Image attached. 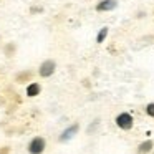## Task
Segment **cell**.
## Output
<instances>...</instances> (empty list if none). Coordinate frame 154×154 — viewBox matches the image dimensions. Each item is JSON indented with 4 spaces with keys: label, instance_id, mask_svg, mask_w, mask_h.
Returning <instances> with one entry per match:
<instances>
[{
    "label": "cell",
    "instance_id": "obj_7",
    "mask_svg": "<svg viewBox=\"0 0 154 154\" xmlns=\"http://www.w3.org/2000/svg\"><path fill=\"white\" fill-rule=\"evenodd\" d=\"M151 147H152V143H151V141H144L137 151H139V154H144V152H147V151H151Z\"/></svg>",
    "mask_w": 154,
    "mask_h": 154
},
{
    "label": "cell",
    "instance_id": "obj_8",
    "mask_svg": "<svg viewBox=\"0 0 154 154\" xmlns=\"http://www.w3.org/2000/svg\"><path fill=\"white\" fill-rule=\"evenodd\" d=\"M106 35H108V28H101V32H100V35H98V43H101V42L104 40V38H106Z\"/></svg>",
    "mask_w": 154,
    "mask_h": 154
},
{
    "label": "cell",
    "instance_id": "obj_9",
    "mask_svg": "<svg viewBox=\"0 0 154 154\" xmlns=\"http://www.w3.org/2000/svg\"><path fill=\"white\" fill-rule=\"evenodd\" d=\"M146 113L149 114V116H152V118H154V103L147 104V108H146Z\"/></svg>",
    "mask_w": 154,
    "mask_h": 154
},
{
    "label": "cell",
    "instance_id": "obj_3",
    "mask_svg": "<svg viewBox=\"0 0 154 154\" xmlns=\"http://www.w3.org/2000/svg\"><path fill=\"white\" fill-rule=\"evenodd\" d=\"M53 71H55V61H51V60H47V61H43L42 63V66H40V76H50V75H53Z\"/></svg>",
    "mask_w": 154,
    "mask_h": 154
},
{
    "label": "cell",
    "instance_id": "obj_2",
    "mask_svg": "<svg viewBox=\"0 0 154 154\" xmlns=\"http://www.w3.org/2000/svg\"><path fill=\"white\" fill-rule=\"evenodd\" d=\"M116 124L121 128V129H131L133 128V118L128 113H123L116 118Z\"/></svg>",
    "mask_w": 154,
    "mask_h": 154
},
{
    "label": "cell",
    "instance_id": "obj_5",
    "mask_svg": "<svg viewBox=\"0 0 154 154\" xmlns=\"http://www.w3.org/2000/svg\"><path fill=\"white\" fill-rule=\"evenodd\" d=\"M116 7V2L114 0H106V2H101L98 5V10H111V8Z\"/></svg>",
    "mask_w": 154,
    "mask_h": 154
},
{
    "label": "cell",
    "instance_id": "obj_1",
    "mask_svg": "<svg viewBox=\"0 0 154 154\" xmlns=\"http://www.w3.org/2000/svg\"><path fill=\"white\" fill-rule=\"evenodd\" d=\"M43 149H45V139L43 137H35L30 143V146H28V151H30L32 154H42Z\"/></svg>",
    "mask_w": 154,
    "mask_h": 154
},
{
    "label": "cell",
    "instance_id": "obj_6",
    "mask_svg": "<svg viewBox=\"0 0 154 154\" xmlns=\"http://www.w3.org/2000/svg\"><path fill=\"white\" fill-rule=\"evenodd\" d=\"M38 93H40V85H37V83H32L30 86L27 88V94H28V96H37Z\"/></svg>",
    "mask_w": 154,
    "mask_h": 154
},
{
    "label": "cell",
    "instance_id": "obj_4",
    "mask_svg": "<svg viewBox=\"0 0 154 154\" xmlns=\"http://www.w3.org/2000/svg\"><path fill=\"white\" fill-rule=\"evenodd\" d=\"M76 131H78V124H73V126L68 128V129L60 136V141H68V139H71V137H73L75 134H76Z\"/></svg>",
    "mask_w": 154,
    "mask_h": 154
}]
</instances>
